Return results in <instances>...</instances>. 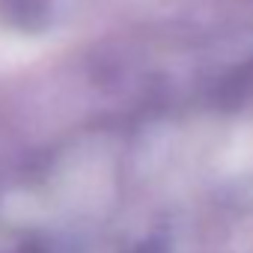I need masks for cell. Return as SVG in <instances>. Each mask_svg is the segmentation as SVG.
Instances as JSON below:
<instances>
[{"instance_id": "1", "label": "cell", "mask_w": 253, "mask_h": 253, "mask_svg": "<svg viewBox=\"0 0 253 253\" xmlns=\"http://www.w3.org/2000/svg\"><path fill=\"white\" fill-rule=\"evenodd\" d=\"M15 253H45V247H42L39 241H30V244H24V247H18Z\"/></svg>"}, {"instance_id": "2", "label": "cell", "mask_w": 253, "mask_h": 253, "mask_svg": "<svg viewBox=\"0 0 253 253\" xmlns=\"http://www.w3.org/2000/svg\"><path fill=\"white\" fill-rule=\"evenodd\" d=\"M137 253H158V247L155 244H143V247H137Z\"/></svg>"}]
</instances>
